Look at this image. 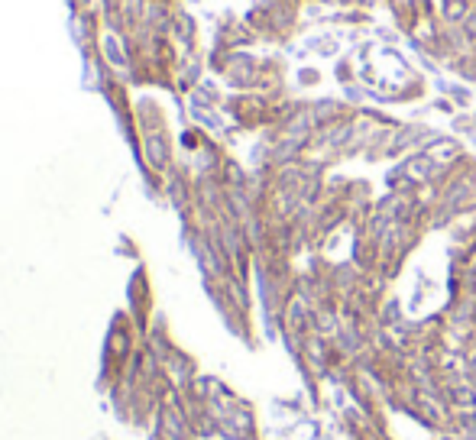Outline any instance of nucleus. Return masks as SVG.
Returning <instances> with one entry per match:
<instances>
[{
    "label": "nucleus",
    "mask_w": 476,
    "mask_h": 440,
    "mask_svg": "<svg viewBox=\"0 0 476 440\" xmlns=\"http://www.w3.org/2000/svg\"><path fill=\"white\" fill-rule=\"evenodd\" d=\"M399 318H402V308H399V301H385V308H383V318H379V320H383L385 327H392V324H395V320H399Z\"/></svg>",
    "instance_id": "1"
},
{
    "label": "nucleus",
    "mask_w": 476,
    "mask_h": 440,
    "mask_svg": "<svg viewBox=\"0 0 476 440\" xmlns=\"http://www.w3.org/2000/svg\"><path fill=\"white\" fill-rule=\"evenodd\" d=\"M470 382L476 386V357H473V363H470Z\"/></svg>",
    "instance_id": "2"
}]
</instances>
